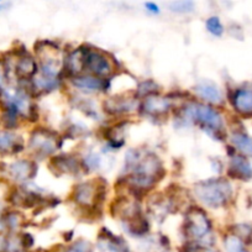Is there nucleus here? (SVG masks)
<instances>
[{"label":"nucleus","instance_id":"obj_1","mask_svg":"<svg viewBox=\"0 0 252 252\" xmlns=\"http://www.w3.org/2000/svg\"><path fill=\"white\" fill-rule=\"evenodd\" d=\"M176 116L182 124L195 125L217 141L227 137L225 121L219 108L199 100H189L176 110Z\"/></svg>","mask_w":252,"mask_h":252},{"label":"nucleus","instance_id":"obj_24","mask_svg":"<svg viewBox=\"0 0 252 252\" xmlns=\"http://www.w3.org/2000/svg\"><path fill=\"white\" fill-rule=\"evenodd\" d=\"M169 10L176 14H189L194 10V0H174L169 4Z\"/></svg>","mask_w":252,"mask_h":252},{"label":"nucleus","instance_id":"obj_2","mask_svg":"<svg viewBox=\"0 0 252 252\" xmlns=\"http://www.w3.org/2000/svg\"><path fill=\"white\" fill-rule=\"evenodd\" d=\"M108 195V183L103 178H92L77 183L69 194V200L87 218L96 219L101 215Z\"/></svg>","mask_w":252,"mask_h":252},{"label":"nucleus","instance_id":"obj_29","mask_svg":"<svg viewBox=\"0 0 252 252\" xmlns=\"http://www.w3.org/2000/svg\"><path fill=\"white\" fill-rule=\"evenodd\" d=\"M0 126H1V125H0Z\"/></svg>","mask_w":252,"mask_h":252},{"label":"nucleus","instance_id":"obj_11","mask_svg":"<svg viewBox=\"0 0 252 252\" xmlns=\"http://www.w3.org/2000/svg\"><path fill=\"white\" fill-rule=\"evenodd\" d=\"M69 84L74 89L84 94L105 93L110 86V79L100 78L89 73H82L68 78Z\"/></svg>","mask_w":252,"mask_h":252},{"label":"nucleus","instance_id":"obj_5","mask_svg":"<svg viewBox=\"0 0 252 252\" xmlns=\"http://www.w3.org/2000/svg\"><path fill=\"white\" fill-rule=\"evenodd\" d=\"M61 147V137L55 130L46 126H36L30 132L26 149L33 159H48Z\"/></svg>","mask_w":252,"mask_h":252},{"label":"nucleus","instance_id":"obj_12","mask_svg":"<svg viewBox=\"0 0 252 252\" xmlns=\"http://www.w3.org/2000/svg\"><path fill=\"white\" fill-rule=\"evenodd\" d=\"M26 150V141L15 130L0 126V157H18Z\"/></svg>","mask_w":252,"mask_h":252},{"label":"nucleus","instance_id":"obj_14","mask_svg":"<svg viewBox=\"0 0 252 252\" xmlns=\"http://www.w3.org/2000/svg\"><path fill=\"white\" fill-rule=\"evenodd\" d=\"M226 176L229 179L247 182L252 179V164L250 163L249 157L234 152L230 156L229 164L226 167Z\"/></svg>","mask_w":252,"mask_h":252},{"label":"nucleus","instance_id":"obj_13","mask_svg":"<svg viewBox=\"0 0 252 252\" xmlns=\"http://www.w3.org/2000/svg\"><path fill=\"white\" fill-rule=\"evenodd\" d=\"M227 100L236 115L241 118H252V88H234L227 94Z\"/></svg>","mask_w":252,"mask_h":252},{"label":"nucleus","instance_id":"obj_22","mask_svg":"<svg viewBox=\"0 0 252 252\" xmlns=\"http://www.w3.org/2000/svg\"><path fill=\"white\" fill-rule=\"evenodd\" d=\"M62 252H94V245L86 239H77L69 242Z\"/></svg>","mask_w":252,"mask_h":252},{"label":"nucleus","instance_id":"obj_25","mask_svg":"<svg viewBox=\"0 0 252 252\" xmlns=\"http://www.w3.org/2000/svg\"><path fill=\"white\" fill-rule=\"evenodd\" d=\"M178 252H208V250L202 245L195 244V242H184L179 247Z\"/></svg>","mask_w":252,"mask_h":252},{"label":"nucleus","instance_id":"obj_23","mask_svg":"<svg viewBox=\"0 0 252 252\" xmlns=\"http://www.w3.org/2000/svg\"><path fill=\"white\" fill-rule=\"evenodd\" d=\"M205 28H207L208 32L214 37H221L225 32V28L219 16H209L205 21Z\"/></svg>","mask_w":252,"mask_h":252},{"label":"nucleus","instance_id":"obj_15","mask_svg":"<svg viewBox=\"0 0 252 252\" xmlns=\"http://www.w3.org/2000/svg\"><path fill=\"white\" fill-rule=\"evenodd\" d=\"M193 93L199 101L210 104V105H214L217 108H220L225 103L221 89L212 82L204 81L195 84L193 87Z\"/></svg>","mask_w":252,"mask_h":252},{"label":"nucleus","instance_id":"obj_6","mask_svg":"<svg viewBox=\"0 0 252 252\" xmlns=\"http://www.w3.org/2000/svg\"><path fill=\"white\" fill-rule=\"evenodd\" d=\"M118 71L115 58L100 48L86 45L84 52V73L93 74L100 78L111 79Z\"/></svg>","mask_w":252,"mask_h":252},{"label":"nucleus","instance_id":"obj_17","mask_svg":"<svg viewBox=\"0 0 252 252\" xmlns=\"http://www.w3.org/2000/svg\"><path fill=\"white\" fill-rule=\"evenodd\" d=\"M25 217L21 212H19L15 208H8L0 213V224L1 230H5L9 232H19L21 227L25 224Z\"/></svg>","mask_w":252,"mask_h":252},{"label":"nucleus","instance_id":"obj_26","mask_svg":"<svg viewBox=\"0 0 252 252\" xmlns=\"http://www.w3.org/2000/svg\"><path fill=\"white\" fill-rule=\"evenodd\" d=\"M145 9H146L150 14H152V15H159V14H161V8H159L158 4L155 3V1H146V3H145Z\"/></svg>","mask_w":252,"mask_h":252},{"label":"nucleus","instance_id":"obj_20","mask_svg":"<svg viewBox=\"0 0 252 252\" xmlns=\"http://www.w3.org/2000/svg\"><path fill=\"white\" fill-rule=\"evenodd\" d=\"M225 252H250L245 242L234 234H227L224 239Z\"/></svg>","mask_w":252,"mask_h":252},{"label":"nucleus","instance_id":"obj_16","mask_svg":"<svg viewBox=\"0 0 252 252\" xmlns=\"http://www.w3.org/2000/svg\"><path fill=\"white\" fill-rule=\"evenodd\" d=\"M96 246L100 252H131L127 242L123 237L118 236L105 227H103L99 232Z\"/></svg>","mask_w":252,"mask_h":252},{"label":"nucleus","instance_id":"obj_3","mask_svg":"<svg viewBox=\"0 0 252 252\" xmlns=\"http://www.w3.org/2000/svg\"><path fill=\"white\" fill-rule=\"evenodd\" d=\"M193 197L203 208L222 209L230 204L234 197V188L227 177H213L199 181L193 186Z\"/></svg>","mask_w":252,"mask_h":252},{"label":"nucleus","instance_id":"obj_21","mask_svg":"<svg viewBox=\"0 0 252 252\" xmlns=\"http://www.w3.org/2000/svg\"><path fill=\"white\" fill-rule=\"evenodd\" d=\"M161 92V88L157 83H155L154 81H144L136 87L135 89V94L137 95V98L141 100V99L146 98V96L152 95V94H158Z\"/></svg>","mask_w":252,"mask_h":252},{"label":"nucleus","instance_id":"obj_9","mask_svg":"<svg viewBox=\"0 0 252 252\" xmlns=\"http://www.w3.org/2000/svg\"><path fill=\"white\" fill-rule=\"evenodd\" d=\"M173 110L174 103L172 96L161 95V93H158L141 99L137 111L147 118L162 119L167 118Z\"/></svg>","mask_w":252,"mask_h":252},{"label":"nucleus","instance_id":"obj_8","mask_svg":"<svg viewBox=\"0 0 252 252\" xmlns=\"http://www.w3.org/2000/svg\"><path fill=\"white\" fill-rule=\"evenodd\" d=\"M140 99L135 93H124L108 96L101 103L104 114L111 118H125L139 110Z\"/></svg>","mask_w":252,"mask_h":252},{"label":"nucleus","instance_id":"obj_7","mask_svg":"<svg viewBox=\"0 0 252 252\" xmlns=\"http://www.w3.org/2000/svg\"><path fill=\"white\" fill-rule=\"evenodd\" d=\"M37 162L32 157H29V158L19 157L14 159L11 163L0 162V176L6 177L9 181L18 186L32 181L37 176Z\"/></svg>","mask_w":252,"mask_h":252},{"label":"nucleus","instance_id":"obj_19","mask_svg":"<svg viewBox=\"0 0 252 252\" xmlns=\"http://www.w3.org/2000/svg\"><path fill=\"white\" fill-rule=\"evenodd\" d=\"M229 139L236 152L246 157H252V137L244 130H234Z\"/></svg>","mask_w":252,"mask_h":252},{"label":"nucleus","instance_id":"obj_4","mask_svg":"<svg viewBox=\"0 0 252 252\" xmlns=\"http://www.w3.org/2000/svg\"><path fill=\"white\" fill-rule=\"evenodd\" d=\"M182 232L186 242H195L205 249L214 246V225L202 205H188L184 213Z\"/></svg>","mask_w":252,"mask_h":252},{"label":"nucleus","instance_id":"obj_18","mask_svg":"<svg viewBox=\"0 0 252 252\" xmlns=\"http://www.w3.org/2000/svg\"><path fill=\"white\" fill-rule=\"evenodd\" d=\"M123 224L124 229L127 234L134 237H139V239L147 236L150 234V230H151V225H150L149 220L145 217L144 213L127 220V221H124Z\"/></svg>","mask_w":252,"mask_h":252},{"label":"nucleus","instance_id":"obj_27","mask_svg":"<svg viewBox=\"0 0 252 252\" xmlns=\"http://www.w3.org/2000/svg\"><path fill=\"white\" fill-rule=\"evenodd\" d=\"M1 1H3V0H0V10H1V9H4V5L1 4Z\"/></svg>","mask_w":252,"mask_h":252},{"label":"nucleus","instance_id":"obj_10","mask_svg":"<svg viewBox=\"0 0 252 252\" xmlns=\"http://www.w3.org/2000/svg\"><path fill=\"white\" fill-rule=\"evenodd\" d=\"M48 167L56 176H77L83 171L82 159L71 154L53 155L48 158Z\"/></svg>","mask_w":252,"mask_h":252},{"label":"nucleus","instance_id":"obj_28","mask_svg":"<svg viewBox=\"0 0 252 252\" xmlns=\"http://www.w3.org/2000/svg\"><path fill=\"white\" fill-rule=\"evenodd\" d=\"M162 252H171V251H169V250H167V249H166V250H163V251H162Z\"/></svg>","mask_w":252,"mask_h":252}]
</instances>
